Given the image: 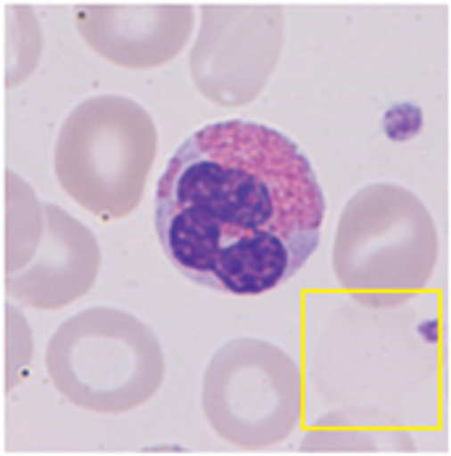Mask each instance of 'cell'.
Returning a JSON list of instances; mask_svg holds the SVG:
<instances>
[{
    "mask_svg": "<svg viewBox=\"0 0 451 456\" xmlns=\"http://www.w3.org/2000/svg\"><path fill=\"white\" fill-rule=\"evenodd\" d=\"M324 196L307 153L283 132L230 119L193 132L156 185V235L203 288L261 296L320 248Z\"/></svg>",
    "mask_w": 451,
    "mask_h": 456,
    "instance_id": "obj_1",
    "label": "cell"
},
{
    "mask_svg": "<svg viewBox=\"0 0 451 456\" xmlns=\"http://www.w3.org/2000/svg\"><path fill=\"white\" fill-rule=\"evenodd\" d=\"M439 232L412 191L375 183L343 206L332 269L340 288L365 306H398L433 277Z\"/></svg>",
    "mask_w": 451,
    "mask_h": 456,
    "instance_id": "obj_2",
    "label": "cell"
},
{
    "mask_svg": "<svg viewBox=\"0 0 451 456\" xmlns=\"http://www.w3.org/2000/svg\"><path fill=\"white\" fill-rule=\"evenodd\" d=\"M159 151L153 117L127 95H93L64 119L53 169L64 193L101 219H125L145 193Z\"/></svg>",
    "mask_w": 451,
    "mask_h": 456,
    "instance_id": "obj_3",
    "label": "cell"
},
{
    "mask_svg": "<svg viewBox=\"0 0 451 456\" xmlns=\"http://www.w3.org/2000/svg\"><path fill=\"white\" fill-rule=\"evenodd\" d=\"M45 367L71 406L95 414H125L148 403L167 372L156 332L111 306L85 309L59 325Z\"/></svg>",
    "mask_w": 451,
    "mask_h": 456,
    "instance_id": "obj_4",
    "label": "cell"
},
{
    "mask_svg": "<svg viewBox=\"0 0 451 456\" xmlns=\"http://www.w3.org/2000/svg\"><path fill=\"white\" fill-rule=\"evenodd\" d=\"M201 403L222 441L249 452L277 446L301 422V370L269 340L235 338L211 356Z\"/></svg>",
    "mask_w": 451,
    "mask_h": 456,
    "instance_id": "obj_5",
    "label": "cell"
},
{
    "mask_svg": "<svg viewBox=\"0 0 451 456\" xmlns=\"http://www.w3.org/2000/svg\"><path fill=\"white\" fill-rule=\"evenodd\" d=\"M277 3H209L191 53L201 95L217 106H243L264 90L283 51Z\"/></svg>",
    "mask_w": 451,
    "mask_h": 456,
    "instance_id": "obj_6",
    "label": "cell"
},
{
    "mask_svg": "<svg viewBox=\"0 0 451 456\" xmlns=\"http://www.w3.org/2000/svg\"><path fill=\"white\" fill-rule=\"evenodd\" d=\"M195 8L191 3L125 0L85 3L77 8L82 40L106 61L122 69H156L180 56L191 40Z\"/></svg>",
    "mask_w": 451,
    "mask_h": 456,
    "instance_id": "obj_7",
    "label": "cell"
},
{
    "mask_svg": "<svg viewBox=\"0 0 451 456\" xmlns=\"http://www.w3.org/2000/svg\"><path fill=\"white\" fill-rule=\"evenodd\" d=\"M101 269L95 235L64 208L45 203V232L32 259L16 274L3 277L11 298L32 309H62L90 293Z\"/></svg>",
    "mask_w": 451,
    "mask_h": 456,
    "instance_id": "obj_8",
    "label": "cell"
},
{
    "mask_svg": "<svg viewBox=\"0 0 451 456\" xmlns=\"http://www.w3.org/2000/svg\"><path fill=\"white\" fill-rule=\"evenodd\" d=\"M16 16L5 13L3 24V82L5 87L21 85L35 66L40 64L43 51V32L35 19V11L24 3L13 5Z\"/></svg>",
    "mask_w": 451,
    "mask_h": 456,
    "instance_id": "obj_9",
    "label": "cell"
},
{
    "mask_svg": "<svg viewBox=\"0 0 451 456\" xmlns=\"http://www.w3.org/2000/svg\"><path fill=\"white\" fill-rule=\"evenodd\" d=\"M420 130H422V111L414 103H396L383 117V132L393 142L412 140L414 134H420Z\"/></svg>",
    "mask_w": 451,
    "mask_h": 456,
    "instance_id": "obj_10",
    "label": "cell"
}]
</instances>
